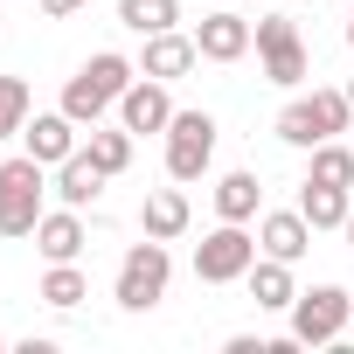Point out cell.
Masks as SVG:
<instances>
[{"mask_svg": "<svg viewBox=\"0 0 354 354\" xmlns=\"http://www.w3.org/2000/svg\"><path fill=\"white\" fill-rule=\"evenodd\" d=\"M84 243H91V236H84V216H77L70 202H63V209H42V223H35V250H42L49 264H77Z\"/></svg>", "mask_w": 354, "mask_h": 354, "instance_id": "11", "label": "cell"}, {"mask_svg": "<svg viewBox=\"0 0 354 354\" xmlns=\"http://www.w3.org/2000/svg\"><path fill=\"white\" fill-rule=\"evenodd\" d=\"M257 250H264V257H285V264H299V257L313 250V223H306L299 209H271V216L257 223Z\"/></svg>", "mask_w": 354, "mask_h": 354, "instance_id": "14", "label": "cell"}, {"mask_svg": "<svg viewBox=\"0 0 354 354\" xmlns=\"http://www.w3.org/2000/svg\"><path fill=\"white\" fill-rule=\"evenodd\" d=\"M250 264H257V236H250L243 223H223V230H209V236L195 243V278H202V285H236Z\"/></svg>", "mask_w": 354, "mask_h": 354, "instance_id": "7", "label": "cell"}, {"mask_svg": "<svg viewBox=\"0 0 354 354\" xmlns=\"http://www.w3.org/2000/svg\"><path fill=\"white\" fill-rule=\"evenodd\" d=\"M28 111H35V104H28V84H21V77H0V139H15V132L28 125Z\"/></svg>", "mask_w": 354, "mask_h": 354, "instance_id": "24", "label": "cell"}, {"mask_svg": "<svg viewBox=\"0 0 354 354\" xmlns=\"http://www.w3.org/2000/svg\"><path fill=\"white\" fill-rule=\"evenodd\" d=\"M42 188H49V167L35 153L0 160V236H35L42 223Z\"/></svg>", "mask_w": 354, "mask_h": 354, "instance_id": "2", "label": "cell"}, {"mask_svg": "<svg viewBox=\"0 0 354 354\" xmlns=\"http://www.w3.org/2000/svg\"><path fill=\"white\" fill-rule=\"evenodd\" d=\"M250 21L243 15H202V28H195V49L209 56V63H243L250 56Z\"/></svg>", "mask_w": 354, "mask_h": 354, "instance_id": "13", "label": "cell"}, {"mask_svg": "<svg viewBox=\"0 0 354 354\" xmlns=\"http://www.w3.org/2000/svg\"><path fill=\"white\" fill-rule=\"evenodd\" d=\"M230 354H271V347H264L257 333H230Z\"/></svg>", "mask_w": 354, "mask_h": 354, "instance_id": "25", "label": "cell"}, {"mask_svg": "<svg viewBox=\"0 0 354 354\" xmlns=\"http://www.w3.org/2000/svg\"><path fill=\"white\" fill-rule=\"evenodd\" d=\"M257 202H264V188H257V174H223V181H216V216L223 223H250L257 216Z\"/></svg>", "mask_w": 354, "mask_h": 354, "instance_id": "19", "label": "cell"}, {"mask_svg": "<svg viewBox=\"0 0 354 354\" xmlns=\"http://www.w3.org/2000/svg\"><path fill=\"white\" fill-rule=\"evenodd\" d=\"M347 209H354V195L333 188V181H306V188H299V216H306L313 230H340Z\"/></svg>", "mask_w": 354, "mask_h": 354, "instance_id": "18", "label": "cell"}, {"mask_svg": "<svg viewBox=\"0 0 354 354\" xmlns=\"http://www.w3.org/2000/svg\"><path fill=\"white\" fill-rule=\"evenodd\" d=\"M257 56H264V77L278 84V91H292V84H306V70H313V56H306V42H299V28L285 21V15H264L257 28Z\"/></svg>", "mask_w": 354, "mask_h": 354, "instance_id": "8", "label": "cell"}, {"mask_svg": "<svg viewBox=\"0 0 354 354\" xmlns=\"http://www.w3.org/2000/svg\"><path fill=\"white\" fill-rule=\"evenodd\" d=\"M340 230H347V243H354V209H347V223H340Z\"/></svg>", "mask_w": 354, "mask_h": 354, "instance_id": "28", "label": "cell"}, {"mask_svg": "<svg viewBox=\"0 0 354 354\" xmlns=\"http://www.w3.org/2000/svg\"><path fill=\"white\" fill-rule=\"evenodd\" d=\"M195 63H202L195 35H181V28H167V35H146V56H139V77H160V84H174V77H188Z\"/></svg>", "mask_w": 354, "mask_h": 354, "instance_id": "12", "label": "cell"}, {"mask_svg": "<svg viewBox=\"0 0 354 354\" xmlns=\"http://www.w3.org/2000/svg\"><path fill=\"white\" fill-rule=\"evenodd\" d=\"M84 153L104 167V174H125L132 167V132L118 125V132H104V125H91V139H84Z\"/></svg>", "mask_w": 354, "mask_h": 354, "instance_id": "22", "label": "cell"}, {"mask_svg": "<svg viewBox=\"0 0 354 354\" xmlns=\"http://www.w3.org/2000/svg\"><path fill=\"white\" fill-rule=\"evenodd\" d=\"M347 104H354V77H347Z\"/></svg>", "mask_w": 354, "mask_h": 354, "instance_id": "29", "label": "cell"}, {"mask_svg": "<svg viewBox=\"0 0 354 354\" xmlns=\"http://www.w3.org/2000/svg\"><path fill=\"white\" fill-rule=\"evenodd\" d=\"M118 125L139 139V132H167L174 125V97H167V84L160 77H132V91L118 97Z\"/></svg>", "mask_w": 354, "mask_h": 354, "instance_id": "9", "label": "cell"}, {"mask_svg": "<svg viewBox=\"0 0 354 354\" xmlns=\"http://www.w3.org/2000/svg\"><path fill=\"white\" fill-rule=\"evenodd\" d=\"M104 181H111V174H104V167H97V160L77 146V153L56 167V202H70V209H91V202L104 195Z\"/></svg>", "mask_w": 354, "mask_h": 354, "instance_id": "15", "label": "cell"}, {"mask_svg": "<svg viewBox=\"0 0 354 354\" xmlns=\"http://www.w3.org/2000/svg\"><path fill=\"white\" fill-rule=\"evenodd\" d=\"M167 278H174L167 243H160V236L132 243V250L118 257V306H125V313H153V306L167 299Z\"/></svg>", "mask_w": 354, "mask_h": 354, "instance_id": "4", "label": "cell"}, {"mask_svg": "<svg viewBox=\"0 0 354 354\" xmlns=\"http://www.w3.org/2000/svg\"><path fill=\"white\" fill-rule=\"evenodd\" d=\"M77 8H84V0H42V15H49V21H70Z\"/></svg>", "mask_w": 354, "mask_h": 354, "instance_id": "26", "label": "cell"}, {"mask_svg": "<svg viewBox=\"0 0 354 354\" xmlns=\"http://www.w3.org/2000/svg\"><path fill=\"white\" fill-rule=\"evenodd\" d=\"M243 285H250V299H257L264 313H292V299H299V285H292V264H285V257H257V264L243 271Z\"/></svg>", "mask_w": 354, "mask_h": 354, "instance_id": "16", "label": "cell"}, {"mask_svg": "<svg viewBox=\"0 0 354 354\" xmlns=\"http://www.w3.org/2000/svg\"><path fill=\"white\" fill-rule=\"evenodd\" d=\"M132 77H139V63H132V56L97 49V56H91V63L63 84V111H70L77 125H97V118H104V111H111V104L132 91Z\"/></svg>", "mask_w": 354, "mask_h": 354, "instance_id": "1", "label": "cell"}, {"mask_svg": "<svg viewBox=\"0 0 354 354\" xmlns=\"http://www.w3.org/2000/svg\"><path fill=\"white\" fill-rule=\"evenodd\" d=\"M84 299H91V278H84L77 264H49V278H42V306L70 313V306H84Z\"/></svg>", "mask_w": 354, "mask_h": 354, "instance_id": "21", "label": "cell"}, {"mask_svg": "<svg viewBox=\"0 0 354 354\" xmlns=\"http://www.w3.org/2000/svg\"><path fill=\"white\" fill-rule=\"evenodd\" d=\"M0 347H8V333H0Z\"/></svg>", "mask_w": 354, "mask_h": 354, "instance_id": "30", "label": "cell"}, {"mask_svg": "<svg viewBox=\"0 0 354 354\" xmlns=\"http://www.w3.org/2000/svg\"><path fill=\"white\" fill-rule=\"evenodd\" d=\"M118 21L132 35H167L174 21H181V0H118Z\"/></svg>", "mask_w": 354, "mask_h": 354, "instance_id": "20", "label": "cell"}, {"mask_svg": "<svg viewBox=\"0 0 354 354\" xmlns=\"http://www.w3.org/2000/svg\"><path fill=\"white\" fill-rule=\"evenodd\" d=\"M77 132H84V125H77L63 104H56V111H35V118L21 125V139H28V153H35L42 167H63V160L77 153Z\"/></svg>", "mask_w": 354, "mask_h": 354, "instance_id": "10", "label": "cell"}, {"mask_svg": "<svg viewBox=\"0 0 354 354\" xmlns=\"http://www.w3.org/2000/svg\"><path fill=\"white\" fill-rule=\"evenodd\" d=\"M139 230L160 236V243H174V236L188 230V195H181V188H153V195L139 202Z\"/></svg>", "mask_w": 354, "mask_h": 354, "instance_id": "17", "label": "cell"}, {"mask_svg": "<svg viewBox=\"0 0 354 354\" xmlns=\"http://www.w3.org/2000/svg\"><path fill=\"white\" fill-rule=\"evenodd\" d=\"M306 181H333V188H354V153H347L340 139L313 146V174H306Z\"/></svg>", "mask_w": 354, "mask_h": 354, "instance_id": "23", "label": "cell"}, {"mask_svg": "<svg viewBox=\"0 0 354 354\" xmlns=\"http://www.w3.org/2000/svg\"><path fill=\"white\" fill-rule=\"evenodd\" d=\"M347 49H354V0H347Z\"/></svg>", "mask_w": 354, "mask_h": 354, "instance_id": "27", "label": "cell"}, {"mask_svg": "<svg viewBox=\"0 0 354 354\" xmlns=\"http://www.w3.org/2000/svg\"><path fill=\"white\" fill-rule=\"evenodd\" d=\"M347 319H354V292H340V285H313V292L292 299V340H299V347L340 340Z\"/></svg>", "mask_w": 354, "mask_h": 354, "instance_id": "5", "label": "cell"}, {"mask_svg": "<svg viewBox=\"0 0 354 354\" xmlns=\"http://www.w3.org/2000/svg\"><path fill=\"white\" fill-rule=\"evenodd\" d=\"M209 160H216V118L209 111H174V125H167V174L188 188V181L209 174Z\"/></svg>", "mask_w": 354, "mask_h": 354, "instance_id": "6", "label": "cell"}, {"mask_svg": "<svg viewBox=\"0 0 354 354\" xmlns=\"http://www.w3.org/2000/svg\"><path fill=\"white\" fill-rule=\"evenodd\" d=\"M354 125V104H347V91H313V97H292L285 111H278V139L285 146H326V139H340Z\"/></svg>", "mask_w": 354, "mask_h": 354, "instance_id": "3", "label": "cell"}]
</instances>
